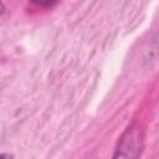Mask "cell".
I'll use <instances>...</instances> for the list:
<instances>
[{
	"mask_svg": "<svg viewBox=\"0 0 159 159\" xmlns=\"http://www.w3.org/2000/svg\"><path fill=\"white\" fill-rule=\"evenodd\" d=\"M144 147V132L137 123L130 124L122 134L116 148L114 158H138Z\"/></svg>",
	"mask_w": 159,
	"mask_h": 159,
	"instance_id": "6da1fadb",
	"label": "cell"
},
{
	"mask_svg": "<svg viewBox=\"0 0 159 159\" xmlns=\"http://www.w3.org/2000/svg\"><path fill=\"white\" fill-rule=\"evenodd\" d=\"M58 0H31V2H34L37 6H42V7H51Z\"/></svg>",
	"mask_w": 159,
	"mask_h": 159,
	"instance_id": "7a4b0ae2",
	"label": "cell"
}]
</instances>
